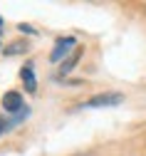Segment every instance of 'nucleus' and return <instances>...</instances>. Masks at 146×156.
<instances>
[{
	"mask_svg": "<svg viewBox=\"0 0 146 156\" xmlns=\"http://www.w3.org/2000/svg\"><path fill=\"white\" fill-rule=\"evenodd\" d=\"M124 102V94L119 92H104V94H94L92 99H87L82 107H89V109H99V107H116Z\"/></svg>",
	"mask_w": 146,
	"mask_h": 156,
	"instance_id": "nucleus-1",
	"label": "nucleus"
},
{
	"mask_svg": "<svg viewBox=\"0 0 146 156\" xmlns=\"http://www.w3.org/2000/svg\"><path fill=\"white\" fill-rule=\"evenodd\" d=\"M77 45V40L69 35V37H59V40L55 42V50L50 52V60L52 62H65V57L72 52V47Z\"/></svg>",
	"mask_w": 146,
	"mask_h": 156,
	"instance_id": "nucleus-2",
	"label": "nucleus"
},
{
	"mask_svg": "<svg viewBox=\"0 0 146 156\" xmlns=\"http://www.w3.org/2000/svg\"><path fill=\"white\" fill-rule=\"evenodd\" d=\"M3 107H5V112H10V114L15 116V114L23 112L27 104H23V97H20L17 92H8V94L3 97Z\"/></svg>",
	"mask_w": 146,
	"mask_h": 156,
	"instance_id": "nucleus-3",
	"label": "nucleus"
},
{
	"mask_svg": "<svg viewBox=\"0 0 146 156\" xmlns=\"http://www.w3.org/2000/svg\"><path fill=\"white\" fill-rule=\"evenodd\" d=\"M20 77H23V84L30 94L37 92V80H35V65L32 62H25V67L20 69Z\"/></svg>",
	"mask_w": 146,
	"mask_h": 156,
	"instance_id": "nucleus-4",
	"label": "nucleus"
},
{
	"mask_svg": "<svg viewBox=\"0 0 146 156\" xmlns=\"http://www.w3.org/2000/svg\"><path fill=\"white\" fill-rule=\"evenodd\" d=\"M79 57H82V47H77L69 57H67V60L65 62H62V67H59V74H67V72H72L74 69V65L79 62Z\"/></svg>",
	"mask_w": 146,
	"mask_h": 156,
	"instance_id": "nucleus-5",
	"label": "nucleus"
},
{
	"mask_svg": "<svg viewBox=\"0 0 146 156\" xmlns=\"http://www.w3.org/2000/svg\"><path fill=\"white\" fill-rule=\"evenodd\" d=\"M27 52V42H23V40H17V42H12V45H8L5 50H3V55L5 57H15V55H25Z\"/></svg>",
	"mask_w": 146,
	"mask_h": 156,
	"instance_id": "nucleus-6",
	"label": "nucleus"
},
{
	"mask_svg": "<svg viewBox=\"0 0 146 156\" xmlns=\"http://www.w3.org/2000/svg\"><path fill=\"white\" fill-rule=\"evenodd\" d=\"M15 124H17L15 119H5V116H0V134H5V131H10V129H12Z\"/></svg>",
	"mask_w": 146,
	"mask_h": 156,
	"instance_id": "nucleus-7",
	"label": "nucleus"
},
{
	"mask_svg": "<svg viewBox=\"0 0 146 156\" xmlns=\"http://www.w3.org/2000/svg\"><path fill=\"white\" fill-rule=\"evenodd\" d=\"M17 30H20V32H27V35H35V32H37L32 25H25V23H23V25H17Z\"/></svg>",
	"mask_w": 146,
	"mask_h": 156,
	"instance_id": "nucleus-8",
	"label": "nucleus"
},
{
	"mask_svg": "<svg viewBox=\"0 0 146 156\" xmlns=\"http://www.w3.org/2000/svg\"><path fill=\"white\" fill-rule=\"evenodd\" d=\"M0 27H3V20H0Z\"/></svg>",
	"mask_w": 146,
	"mask_h": 156,
	"instance_id": "nucleus-9",
	"label": "nucleus"
},
{
	"mask_svg": "<svg viewBox=\"0 0 146 156\" xmlns=\"http://www.w3.org/2000/svg\"><path fill=\"white\" fill-rule=\"evenodd\" d=\"M0 32H3V30H0Z\"/></svg>",
	"mask_w": 146,
	"mask_h": 156,
	"instance_id": "nucleus-10",
	"label": "nucleus"
}]
</instances>
